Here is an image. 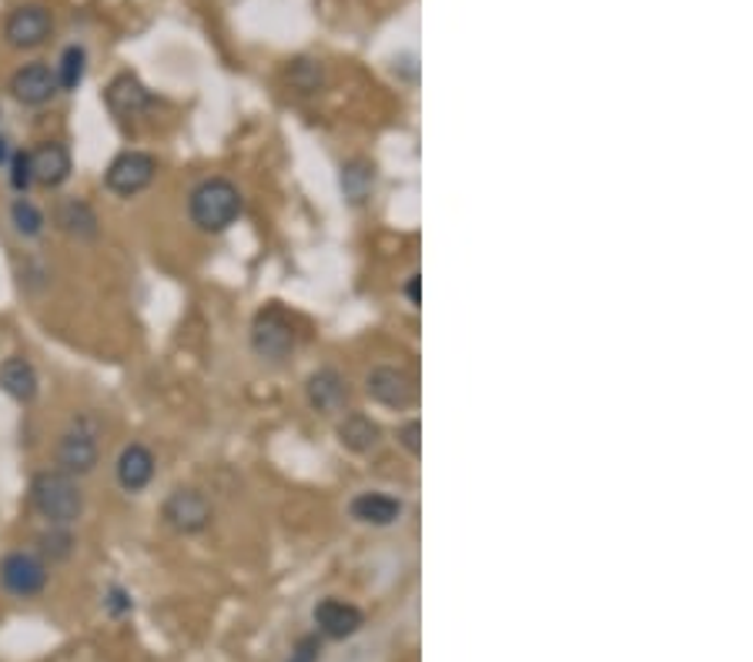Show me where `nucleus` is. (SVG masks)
Masks as SVG:
<instances>
[{"mask_svg": "<svg viewBox=\"0 0 753 662\" xmlns=\"http://www.w3.org/2000/svg\"><path fill=\"white\" fill-rule=\"evenodd\" d=\"M0 586L14 599H34L47 586V563L34 556V552L14 548L0 559Z\"/></svg>", "mask_w": 753, "mask_h": 662, "instance_id": "0eeeda50", "label": "nucleus"}, {"mask_svg": "<svg viewBox=\"0 0 753 662\" xmlns=\"http://www.w3.org/2000/svg\"><path fill=\"white\" fill-rule=\"evenodd\" d=\"M154 452L148 446H141V441H134V446H128L121 456H118V465H115V475H118V485L131 495L144 492L154 478Z\"/></svg>", "mask_w": 753, "mask_h": 662, "instance_id": "f3484780", "label": "nucleus"}, {"mask_svg": "<svg viewBox=\"0 0 753 662\" xmlns=\"http://www.w3.org/2000/svg\"><path fill=\"white\" fill-rule=\"evenodd\" d=\"M104 104L111 107V115L118 118H138L151 107V91L134 74H118L104 91Z\"/></svg>", "mask_w": 753, "mask_h": 662, "instance_id": "2eb2a0df", "label": "nucleus"}, {"mask_svg": "<svg viewBox=\"0 0 753 662\" xmlns=\"http://www.w3.org/2000/svg\"><path fill=\"white\" fill-rule=\"evenodd\" d=\"M54 225H58L64 235L81 238V241L97 238V214L91 211V204H84L78 198H68L58 204V211H54Z\"/></svg>", "mask_w": 753, "mask_h": 662, "instance_id": "6ab92c4d", "label": "nucleus"}, {"mask_svg": "<svg viewBox=\"0 0 753 662\" xmlns=\"http://www.w3.org/2000/svg\"><path fill=\"white\" fill-rule=\"evenodd\" d=\"M31 175L40 188H61L71 178V151L61 141H44L31 151Z\"/></svg>", "mask_w": 753, "mask_h": 662, "instance_id": "ddd939ff", "label": "nucleus"}, {"mask_svg": "<svg viewBox=\"0 0 753 662\" xmlns=\"http://www.w3.org/2000/svg\"><path fill=\"white\" fill-rule=\"evenodd\" d=\"M8 161H11V144L4 134H0V164H8Z\"/></svg>", "mask_w": 753, "mask_h": 662, "instance_id": "c85d7f7f", "label": "nucleus"}, {"mask_svg": "<svg viewBox=\"0 0 753 662\" xmlns=\"http://www.w3.org/2000/svg\"><path fill=\"white\" fill-rule=\"evenodd\" d=\"M365 395L375 405H383V409L405 412V409H412L419 402V385H415V378L405 368L379 365V368H372L365 375Z\"/></svg>", "mask_w": 753, "mask_h": 662, "instance_id": "39448f33", "label": "nucleus"}, {"mask_svg": "<svg viewBox=\"0 0 753 662\" xmlns=\"http://www.w3.org/2000/svg\"><path fill=\"white\" fill-rule=\"evenodd\" d=\"M84 74H87V50L71 44L61 54L58 71H54V78H58V91H78L84 84Z\"/></svg>", "mask_w": 753, "mask_h": 662, "instance_id": "aec40b11", "label": "nucleus"}, {"mask_svg": "<svg viewBox=\"0 0 753 662\" xmlns=\"http://www.w3.org/2000/svg\"><path fill=\"white\" fill-rule=\"evenodd\" d=\"M104 605H107V613H111V616L131 613V595L125 589H111V592H107V599H104Z\"/></svg>", "mask_w": 753, "mask_h": 662, "instance_id": "bb28decb", "label": "nucleus"}, {"mask_svg": "<svg viewBox=\"0 0 753 662\" xmlns=\"http://www.w3.org/2000/svg\"><path fill=\"white\" fill-rule=\"evenodd\" d=\"M71 548H74V539H71V532L64 525H50V532L40 535V556L50 559V563L68 559Z\"/></svg>", "mask_w": 753, "mask_h": 662, "instance_id": "5701e85b", "label": "nucleus"}, {"mask_svg": "<svg viewBox=\"0 0 753 662\" xmlns=\"http://www.w3.org/2000/svg\"><path fill=\"white\" fill-rule=\"evenodd\" d=\"M50 31H54V17L44 4H21L17 11H11V17L4 24V37L17 50L40 47L50 37Z\"/></svg>", "mask_w": 753, "mask_h": 662, "instance_id": "1a4fd4ad", "label": "nucleus"}, {"mask_svg": "<svg viewBox=\"0 0 753 662\" xmlns=\"http://www.w3.org/2000/svg\"><path fill=\"white\" fill-rule=\"evenodd\" d=\"M318 633L326 636V639H349L362 629L365 616L358 605L345 602V599H321L315 605V613H311Z\"/></svg>", "mask_w": 753, "mask_h": 662, "instance_id": "9d476101", "label": "nucleus"}, {"mask_svg": "<svg viewBox=\"0 0 753 662\" xmlns=\"http://www.w3.org/2000/svg\"><path fill=\"white\" fill-rule=\"evenodd\" d=\"M31 185H34V175H31V151H14V154H11V188L24 194Z\"/></svg>", "mask_w": 753, "mask_h": 662, "instance_id": "b1692460", "label": "nucleus"}, {"mask_svg": "<svg viewBox=\"0 0 753 662\" xmlns=\"http://www.w3.org/2000/svg\"><path fill=\"white\" fill-rule=\"evenodd\" d=\"M372 185H375V172L365 161H349L342 168V191L352 204H362L372 194Z\"/></svg>", "mask_w": 753, "mask_h": 662, "instance_id": "412c9836", "label": "nucleus"}, {"mask_svg": "<svg viewBox=\"0 0 753 662\" xmlns=\"http://www.w3.org/2000/svg\"><path fill=\"white\" fill-rule=\"evenodd\" d=\"M161 516H165V522L181 532V535H198L211 525L214 519V509L208 503V495L198 492V488H175L165 506H161Z\"/></svg>", "mask_w": 753, "mask_h": 662, "instance_id": "6e6552de", "label": "nucleus"}, {"mask_svg": "<svg viewBox=\"0 0 753 662\" xmlns=\"http://www.w3.org/2000/svg\"><path fill=\"white\" fill-rule=\"evenodd\" d=\"M419 282H422L419 274H409V282H405V298H409V305H415V308H419V302H422V298H419Z\"/></svg>", "mask_w": 753, "mask_h": 662, "instance_id": "cd10ccee", "label": "nucleus"}, {"mask_svg": "<svg viewBox=\"0 0 753 662\" xmlns=\"http://www.w3.org/2000/svg\"><path fill=\"white\" fill-rule=\"evenodd\" d=\"M336 435H339V446H342V449H349V452H355V456H365V452H372L375 446H379L383 428H379V422H372L368 415L352 412V415H345V418L339 422Z\"/></svg>", "mask_w": 753, "mask_h": 662, "instance_id": "a211bd4d", "label": "nucleus"}, {"mask_svg": "<svg viewBox=\"0 0 753 662\" xmlns=\"http://www.w3.org/2000/svg\"><path fill=\"white\" fill-rule=\"evenodd\" d=\"M242 191L228 178H208L188 194V217L204 235H222L242 217Z\"/></svg>", "mask_w": 753, "mask_h": 662, "instance_id": "f257e3e1", "label": "nucleus"}, {"mask_svg": "<svg viewBox=\"0 0 753 662\" xmlns=\"http://www.w3.org/2000/svg\"><path fill=\"white\" fill-rule=\"evenodd\" d=\"M157 175V157L148 151H125L118 154L104 172V185L118 198H134L141 194Z\"/></svg>", "mask_w": 753, "mask_h": 662, "instance_id": "423d86ee", "label": "nucleus"}, {"mask_svg": "<svg viewBox=\"0 0 753 662\" xmlns=\"http://www.w3.org/2000/svg\"><path fill=\"white\" fill-rule=\"evenodd\" d=\"M345 395H349L345 378L336 368H318L305 381V399H308L311 412H321V415L339 412L345 405Z\"/></svg>", "mask_w": 753, "mask_h": 662, "instance_id": "4468645a", "label": "nucleus"}, {"mask_svg": "<svg viewBox=\"0 0 753 662\" xmlns=\"http://www.w3.org/2000/svg\"><path fill=\"white\" fill-rule=\"evenodd\" d=\"M349 516L372 529H389L405 516V506L389 492H358L349 503Z\"/></svg>", "mask_w": 753, "mask_h": 662, "instance_id": "9b49d317", "label": "nucleus"}, {"mask_svg": "<svg viewBox=\"0 0 753 662\" xmlns=\"http://www.w3.org/2000/svg\"><path fill=\"white\" fill-rule=\"evenodd\" d=\"M54 462H58V472H64L71 478L91 475L97 469V462H101V446H97L94 422H87V418L74 422L61 435L58 449H54Z\"/></svg>", "mask_w": 753, "mask_h": 662, "instance_id": "20e7f679", "label": "nucleus"}, {"mask_svg": "<svg viewBox=\"0 0 753 662\" xmlns=\"http://www.w3.org/2000/svg\"><path fill=\"white\" fill-rule=\"evenodd\" d=\"M396 441H399V446H402L412 459H419V456H422V422H419V418L402 422V425L396 428Z\"/></svg>", "mask_w": 753, "mask_h": 662, "instance_id": "393cba45", "label": "nucleus"}, {"mask_svg": "<svg viewBox=\"0 0 753 662\" xmlns=\"http://www.w3.org/2000/svg\"><path fill=\"white\" fill-rule=\"evenodd\" d=\"M298 342V331L292 324V318L279 308V305H268L255 315L251 321V348L258 358L264 362H282L292 355Z\"/></svg>", "mask_w": 753, "mask_h": 662, "instance_id": "7ed1b4c3", "label": "nucleus"}, {"mask_svg": "<svg viewBox=\"0 0 753 662\" xmlns=\"http://www.w3.org/2000/svg\"><path fill=\"white\" fill-rule=\"evenodd\" d=\"M31 509L47 519L50 525H71L81 519L84 512V492L78 485V478L58 472V469H47V472H37L31 478Z\"/></svg>", "mask_w": 753, "mask_h": 662, "instance_id": "f03ea898", "label": "nucleus"}, {"mask_svg": "<svg viewBox=\"0 0 753 662\" xmlns=\"http://www.w3.org/2000/svg\"><path fill=\"white\" fill-rule=\"evenodd\" d=\"M11 225H14L17 235L37 238V235L44 232V214H40V208H37L34 201H27V198L21 194V198L11 204Z\"/></svg>", "mask_w": 753, "mask_h": 662, "instance_id": "4be33fe9", "label": "nucleus"}, {"mask_svg": "<svg viewBox=\"0 0 753 662\" xmlns=\"http://www.w3.org/2000/svg\"><path fill=\"white\" fill-rule=\"evenodd\" d=\"M58 94V78L40 61L24 64L11 74V97L24 107H40Z\"/></svg>", "mask_w": 753, "mask_h": 662, "instance_id": "f8f14e48", "label": "nucleus"}, {"mask_svg": "<svg viewBox=\"0 0 753 662\" xmlns=\"http://www.w3.org/2000/svg\"><path fill=\"white\" fill-rule=\"evenodd\" d=\"M321 659V639L318 636H302L289 655V662H318Z\"/></svg>", "mask_w": 753, "mask_h": 662, "instance_id": "a878e982", "label": "nucleus"}, {"mask_svg": "<svg viewBox=\"0 0 753 662\" xmlns=\"http://www.w3.org/2000/svg\"><path fill=\"white\" fill-rule=\"evenodd\" d=\"M0 392L11 395L21 405H31L40 392V378L37 368L24 355H11L0 362Z\"/></svg>", "mask_w": 753, "mask_h": 662, "instance_id": "dca6fc26", "label": "nucleus"}]
</instances>
